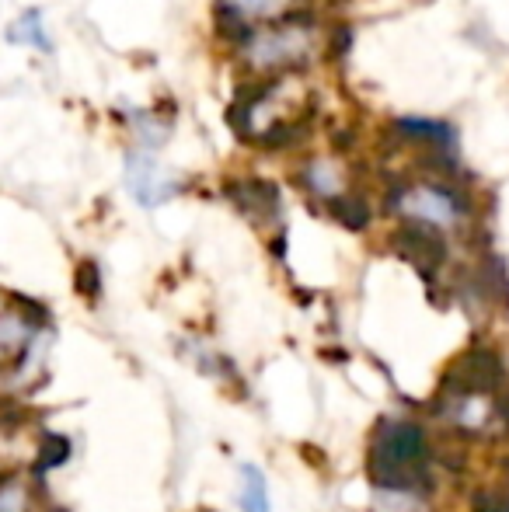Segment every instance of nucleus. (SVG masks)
I'll use <instances>...</instances> for the list:
<instances>
[{"mask_svg": "<svg viewBox=\"0 0 509 512\" xmlns=\"http://www.w3.org/2000/svg\"><path fill=\"white\" fill-rule=\"evenodd\" d=\"M304 185L314 192V196H328L339 199L342 196V175L332 161H311L304 168Z\"/></svg>", "mask_w": 509, "mask_h": 512, "instance_id": "nucleus-9", "label": "nucleus"}, {"mask_svg": "<svg viewBox=\"0 0 509 512\" xmlns=\"http://www.w3.org/2000/svg\"><path fill=\"white\" fill-rule=\"evenodd\" d=\"M332 213H335V220H339L346 230H363L370 223L367 199H363V196H349V192H342L339 199H332Z\"/></svg>", "mask_w": 509, "mask_h": 512, "instance_id": "nucleus-10", "label": "nucleus"}, {"mask_svg": "<svg viewBox=\"0 0 509 512\" xmlns=\"http://www.w3.org/2000/svg\"><path fill=\"white\" fill-rule=\"evenodd\" d=\"M475 512H509V492H478Z\"/></svg>", "mask_w": 509, "mask_h": 512, "instance_id": "nucleus-13", "label": "nucleus"}, {"mask_svg": "<svg viewBox=\"0 0 509 512\" xmlns=\"http://www.w3.org/2000/svg\"><path fill=\"white\" fill-rule=\"evenodd\" d=\"M241 512H272L269 506V485H265L262 471L252 464L241 467V488H238Z\"/></svg>", "mask_w": 509, "mask_h": 512, "instance_id": "nucleus-8", "label": "nucleus"}, {"mask_svg": "<svg viewBox=\"0 0 509 512\" xmlns=\"http://www.w3.org/2000/svg\"><path fill=\"white\" fill-rule=\"evenodd\" d=\"M394 129H398L401 140L422 143V147H433V150H447L454 143V129L433 119H398Z\"/></svg>", "mask_w": 509, "mask_h": 512, "instance_id": "nucleus-7", "label": "nucleus"}, {"mask_svg": "<svg viewBox=\"0 0 509 512\" xmlns=\"http://www.w3.org/2000/svg\"><path fill=\"white\" fill-rule=\"evenodd\" d=\"M224 192L252 220H276L279 216V189L272 182H231L224 185Z\"/></svg>", "mask_w": 509, "mask_h": 512, "instance_id": "nucleus-6", "label": "nucleus"}, {"mask_svg": "<svg viewBox=\"0 0 509 512\" xmlns=\"http://www.w3.org/2000/svg\"><path fill=\"white\" fill-rule=\"evenodd\" d=\"M394 248H398V255L405 258V262H412L426 279H433L436 269L447 262V244H443L440 230L426 227V223H415V220H405L394 230Z\"/></svg>", "mask_w": 509, "mask_h": 512, "instance_id": "nucleus-5", "label": "nucleus"}, {"mask_svg": "<svg viewBox=\"0 0 509 512\" xmlns=\"http://www.w3.org/2000/svg\"><path fill=\"white\" fill-rule=\"evenodd\" d=\"M367 474L377 492L408 495V499L429 492L433 478H429V443L422 425L401 422V418L377 425L370 439Z\"/></svg>", "mask_w": 509, "mask_h": 512, "instance_id": "nucleus-1", "label": "nucleus"}, {"mask_svg": "<svg viewBox=\"0 0 509 512\" xmlns=\"http://www.w3.org/2000/svg\"><path fill=\"white\" fill-rule=\"evenodd\" d=\"M387 209H398L405 213V220H415V223H426V227H454L461 223V216L468 213V203L464 196H457L454 189L447 185H412V189H398L387 196Z\"/></svg>", "mask_w": 509, "mask_h": 512, "instance_id": "nucleus-3", "label": "nucleus"}, {"mask_svg": "<svg viewBox=\"0 0 509 512\" xmlns=\"http://www.w3.org/2000/svg\"><path fill=\"white\" fill-rule=\"evenodd\" d=\"M220 7H227V11H234L238 18H245L252 25V18H272V14H279L286 7V0H224Z\"/></svg>", "mask_w": 509, "mask_h": 512, "instance_id": "nucleus-11", "label": "nucleus"}, {"mask_svg": "<svg viewBox=\"0 0 509 512\" xmlns=\"http://www.w3.org/2000/svg\"><path fill=\"white\" fill-rule=\"evenodd\" d=\"M245 49L255 70H269V74L283 70L286 74V70L304 67L314 49V14H283L276 25L248 35Z\"/></svg>", "mask_w": 509, "mask_h": 512, "instance_id": "nucleus-2", "label": "nucleus"}, {"mask_svg": "<svg viewBox=\"0 0 509 512\" xmlns=\"http://www.w3.org/2000/svg\"><path fill=\"white\" fill-rule=\"evenodd\" d=\"M126 189L140 206L154 209V206L168 203V199L182 189V182H178L175 175H168L150 154L133 150V154L126 157Z\"/></svg>", "mask_w": 509, "mask_h": 512, "instance_id": "nucleus-4", "label": "nucleus"}, {"mask_svg": "<svg viewBox=\"0 0 509 512\" xmlns=\"http://www.w3.org/2000/svg\"><path fill=\"white\" fill-rule=\"evenodd\" d=\"M11 39L14 42H28V46H35V49H42V53H49V35L42 32L39 11H28L25 18H21L18 25L11 28Z\"/></svg>", "mask_w": 509, "mask_h": 512, "instance_id": "nucleus-12", "label": "nucleus"}]
</instances>
